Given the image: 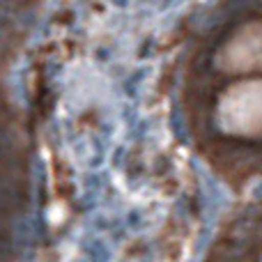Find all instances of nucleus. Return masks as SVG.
Listing matches in <instances>:
<instances>
[]
</instances>
